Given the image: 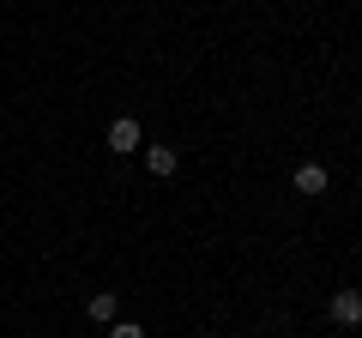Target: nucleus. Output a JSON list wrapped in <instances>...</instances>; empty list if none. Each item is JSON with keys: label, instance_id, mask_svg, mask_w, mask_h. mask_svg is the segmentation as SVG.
<instances>
[{"label": "nucleus", "instance_id": "obj_6", "mask_svg": "<svg viewBox=\"0 0 362 338\" xmlns=\"http://www.w3.org/2000/svg\"><path fill=\"white\" fill-rule=\"evenodd\" d=\"M109 338H145V326H133V320H115V326H109Z\"/></svg>", "mask_w": 362, "mask_h": 338}, {"label": "nucleus", "instance_id": "obj_5", "mask_svg": "<svg viewBox=\"0 0 362 338\" xmlns=\"http://www.w3.org/2000/svg\"><path fill=\"white\" fill-rule=\"evenodd\" d=\"M85 314H90V320H103V326H115V314H121V302H115V290H90V302H85Z\"/></svg>", "mask_w": 362, "mask_h": 338}, {"label": "nucleus", "instance_id": "obj_4", "mask_svg": "<svg viewBox=\"0 0 362 338\" xmlns=\"http://www.w3.org/2000/svg\"><path fill=\"white\" fill-rule=\"evenodd\" d=\"M145 169H151L157 182H163V175H175V169H181V157H175V145H145Z\"/></svg>", "mask_w": 362, "mask_h": 338}, {"label": "nucleus", "instance_id": "obj_3", "mask_svg": "<svg viewBox=\"0 0 362 338\" xmlns=\"http://www.w3.org/2000/svg\"><path fill=\"white\" fill-rule=\"evenodd\" d=\"M326 314H332V326H362V296L356 290H332Z\"/></svg>", "mask_w": 362, "mask_h": 338}, {"label": "nucleus", "instance_id": "obj_2", "mask_svg": "<svg viewBox=\"0 0 362 338\" xmlns=\"http://www.w3.org/2000/svg\"><path fill=\"white\" fill-rule=\"evenodd\" d=\"M290 182H296L302 199H320L326 187H332V175H326V163H296V175H290Z\"/></svg>", "mask_w": 362, "mask_h": 338}, {"label": "nucleus", "instance_id": "obj_1", "mask_svg": "<svg viewBox=\"0 0 362 338\" xmlns=\"http://www.w3.org/2000/svg\"><path fill=\"white\" fill-rule=\"evenodd\" d=\"M139 145H145V133H139V121H133V115H115V121H109V151H115V157L139 151Z\"/></svg>", "mask_w": 362, "mask_h": 338}]
</instances>
